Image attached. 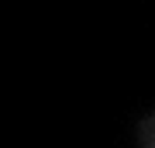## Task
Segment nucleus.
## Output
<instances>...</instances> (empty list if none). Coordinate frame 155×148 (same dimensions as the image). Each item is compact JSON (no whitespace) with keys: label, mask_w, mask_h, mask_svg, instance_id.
<instances>
[{"label":"nucleus","mask_w":155,"mask_h":148,"mask_svg":"<svg viewBox=\"0 0 155 148\" xmlns=\"http://www.w3.org/2000/svg\"><path fill=\"white\" fill-rule=\"evenodd\" d=\"M141 145H155V117L141 124Z\"/></svg>","instance_id":"1"}]
</instances>
